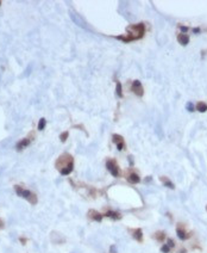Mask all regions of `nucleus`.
Listing matches in <instances>:
<instances>
[{"mask_svg": "<svg viewBox=\"0 0 207 253\" xmlns=\"http://www.w3.org/2000/svg\"><path fill=\"white\" fill-rule=\"evenodd\" d=\"M128 231L131 233V236L137 242H143V231L141 228H128Z\"/></svg>", "mask_w": 207, "mask_h": 253, "instance_id": "nucleus-9", "label": "nucleus"}, {"mask_svg": "<svg viewBox=\"0 0 207 253\" xmlns=\"http://www.w3.org/2000/svg\"><path fill=\"white\" fill-rule=\"evenodd\" d=\"M187 109H188V111H190V112L194 111V106H193L192 103H188V104H187Z\"/></svg>", "mask_w": 207, "mask_h": 253, "instance_id": "nucleus-24", "label": "nucleus"}, {"mask_svg": "<svg viewBox=\"0 0 207 253\" xmlns=\"http://www.w3.org/2000/svg\"><path fill=\"white\" fill-rule=\"evenodd\" d=\"M206 210H207V205H206Z\"/></svg>", "mask_w": 207, "mask_h": 253, "instance_id": "nucleus-27", "label": "nucleus"}, {"mask_svg": "<svg viewBox=\"0 0 207 253\" xmlns=\"http://www.w3.org/2000/svg\"><path fill=\"white\" fill-rule=\"evenodd\" d=\"M34 136H35V133L31 131L29 136L24 137L23 140H20L18 143L16 145V149H17L18 152H21V151H24L25 148H27V146H29V145L31 143V141L34 140Z\"/></svg>", "mask_w": 207, "mask_h": 253, "instance_id": "nucleus-5", "label": "nucleus"}, {"mask_svg": "<svg viewBox=\"0 0 207 253\" xmlns=\"http://www.w3.org/2000/svg\"><path fill=\"white\" fill-rule=\"evenodd\" d=\"M106 168L108 170V172L114 177V178H119L121 175V171L117 164V161L114 159H107L106 160Z\"/></svg>", "mask_w": 207, "mask_h": 253, "instance_id": "nucleus-4", "label": "nucleus"}, {"mask_svg": "<svg viewBox=\"0 0 207 253\" xmlns=\"http://www.w3.org/2000/svg\"><path fill=\"white\" fill-rule=\"evenodd\" d=\"M15 191H16V194H17L19 197H21V198L26 199L30 204H32V205L37 204V202H38L37 195H36V194H34L32 191H30V190H25V189H23L20 185H15Z\"/></svg>", "mask_w": 207, "mask_h": 253, "instance_id": "nucleus-3", "label": "nucleus"}, {"mask_svg": "<svg viewBox=\"0 0 207 253\" xmlns=\"http://www.w3.org/2000/svg\"><path fill=\"white\" fill-rule=\"evenodd\" d=\"M55 167L58 170L61 175H70L74 170V158L69 153H63L58 156L55 162Z\"/></svg>", "mask_w": 207, "mask_h": 253, "instance_id": "nucleus-2", "label": "nucleus"}, {"mask_svg": "<svg viewBox=\"0 0 207 253\" xmlns=\"http://www.w3.org/2000/svg\"><path fill=\"white\" fill-rule=\"evenodd\" d=\"M104 216H106V217H108V218H111V220H114V221H118V220H120V218L123 217V215L120 214V213H118V211H115V210H111V209H108V210L104 214Z\"/></svg>", "mask_w": 207, "mask_h": 253, "instance_id": "nucleus-12", "label": "nucleus"}, {"mask_svg": "<svg viewBox=\"0 0 207 253\" xmlns=\"http://www.w3.org/2000/svg\"><path fill=\"white\" fill-rule=\"evenodd\" d=\"M166 236H167V235H166V232H163V231H162V232H156V233L152 235V238H154L156 241H158V242H162V241L166 239Z\"/></svg>", "mask_w": 207, "mask_h": 253, "instance_id": "nucleus-15", "label": "nucleus"}, {"mask_svg": "<svg viewBox=\"0 0 207 253\" xmlns=\"http://www.w3.org/2000/svg\"><path fill=\"white\" fill-rule=\"evenodd\" d=\"M112 141H113V143L117 146L118 151H124V149H126L125 140H124V137L121 136V135H119V134H113Z\"/></svg>", "mask_w": 207, "mask_h": 253, "instance_id": "nucleus-7", "label": "nucleus"}, {"mask_svg": "<svg viewBox=\"0 0 207 253\" xmlns=\"http://www.w3.org/2000/svg\"><path fill=\"white\" fill-rule=\"evenodd\" d=\"M167 245L169 246L170 248H173V247H175V241L173 239H168V244Z\"/></svg>", "mask_w": 207, "mask_h": 253, "instance_id": "nucleus-21", "label": "nucleus"}, {"mask_svg": "<svg viewBox=\"0 0 207 253\" xmlns=\"http://www.w3.org/2000/svg\"><path fill=\"white\" fill-rule=\"evenodd\" d=\"M115 93L119 98H123V87H121V82L120 81H117V85H115Z\"/></svg>", "mask_w": 207, "mask_h": 253, "instance_id": "nucleus-17", "label": "nucleus"}, {"mask_svg": "<svg viewBox=\"0 0 207 253\" xmlns=\"http://www.w3.org/2000/svg\"><path fill=\"white\" fill-rule=\"evenodd\" d=\"M45 125H47V119H45L44 117H42V118L39 119V122H38L37 129L38 130H43V129L45 128Z\"/></svg>", "mask_w": 207, "mask_h": 253, "instance_id": "nucleus-18", "label": "nucleus"}, {"mask_svg": "<svg viewBox=\"0 0 207 253\" xmlns=\"http://www.w3.org/2000/svg\"><path fill=\"white\" fill-rule=\"evenodd\" d=\"M131 91L137 96V97H143L144 95V88L143 85L139 80H133L131 84Z\"/></svg>", "mask_w": 207, "mask_h": 253, "instance_id": "nucleus-6", "label": "nucleus"}, {"mask_svg": "<svg viewBox=\"0 0 207 253\" xmlns=\"http://www.w3.org/2000/svg\"><path fill=\"white\" fill-rule=\"evenodd\" d=\"M147 32V26L144 23H136V24H130L124 35H119L115 36V38L118 41H121L123 43H130L133 41H138V39L143 38L144 35Z\"/></svg>", "mask_w": 207, "mask_h": 253, "instance_id": "nucleus-1", "label": "nucleus"}, {"mask_svg": "<svg viewBox=\"0 0 207 253\" xmlns=\"http://www.w3.org/2000/svg\"><path fill=\"white\" fill-rule=\"evenodd\" d=\"M0 5H1V1H0Z\"/></svg>", "mask_w": 207, "mask_h": 253, "instance_id": "nucleus-28", "label": "nucleus"}, {"mask_svg": "<svg viewBox=\"0 0 207 253\" xmlns=\"http://www.w3.org/2000/svg\"><path fill=\"white\" fill-rule=\"evenodd\" d=\"M110 253H118L117 252V247H115V245H112V246L110 247Z\"/></svg>", "mask_w": 207, "mask_h": 253, "instance_id": "nucleus-23", "label": "nucleus"}, {"mask_svg": "<svg viewBox=\"0 0 207 253\" xmlns=\"http://www.w3.org/2000/svg\"><path fill=\"white\" fill-rule=\"evenodd\" d=\"M87 216H88V218H89V220L95 221V222H101V221H102V218H104V214H101V213L96 211V210H94V209H89V210H88V213H87Z\"/></svg>", "mask_w": 207, "mask_h": 253, "instance_id": "nucleus-10", "label": "nucleus"}, {"mask_svg": "<svg viewBox=\"0 0 207 253\" xmlns=\"http://www.w3.org/2000/svg\"><path fill=\"white\" fill-rule=\"evenodd\" d=\"M195 110H198L199 112H206L207 111V104L205 103V102H199V103H196V105H195Z\"/></svg>", "mask_w": 207, "mask_h": 253, "instance_id": "nucleus-16", "label": "nucleus"}, {"mask_svg": "<svg viewBox=\"0 0 207 253\" xmlns=\"http://www.w3.org/2000/svg\"><path fill=\"white\" fill-rule=\"evenodd\" d=\"M19 241H20L23 245H25V244L27 242V239H26V238H24V236H20V238H19Z\"/></svg>", "mask_w": 207, "mask_h": 253, "instance_id": "nucleus-22", "label": "nucleus"}, {"mask_svg": "<svg viewBox=\"0 0 207 253\" xmlns=\"http://www.w3.org/2000/svg\"><path fill=\"white\" fill-rule=\"evenodd\" d=\"M161 251L163 253H170V247L166 244V245H163V246L161 247Z\"/></svg>", "mask_w": 207, "mask_h": 253, "instance_id": "nucleus-20", "label": "nucleus"}, {"mask_svg": "<svg viewBox=\"0 0 207 253\" xmlns=\"http://www.w3.org/2000/svg\"><path fill=\"white\" fill-rule=\"evenodd\" d=\"M68 136H69V133L68 131H63V133H61L60 134V140H61V142H66L67 141V138H68Z\"/></svg>", "mask_w": 207, "mask_h": 253, "instance_id": "nucleus-19", "label": "nucleus"}, {"mask_svg": "<svg viewBox=\"0 0 207 253\" xmlns=\"http://www.w3.org/2000/svg\"><path fill=\"white\" fill-rule=\"evenodd\" d=\"M2 228H4V221L0 220V229H2Z\"/></svg>", "mask_w": 207, "mask_h": 253, "instance_id": "nucleus-26", "label": "nucleus"}, {"mask_svg": "<svg viewBox=\"0 0 207 253\" xmlns=\"http://www.w3.org/2000/svg\"><path fill=\"white\" fill-rule=\"evenodd\" d=\"M176 234H177V236H179L181 240H188L189 238L192 236V234L188 233V232L186 231V227H185L183 223H179V225H177V227H176Z\"/></svg>", "mask_w": 207, "mask_h": 253, "instance_id": "nucleus-8", "label": "nucleus"}, {"mask_svg": "<svg viewBox=\"0 0 207 253\" xmlns=\"http://www.w3.org/2000/svg\"><path fill=\"white\" fill-rule=\"evenodd\" d=\"M177 42L181 44V45H187L189 43V36L185 32H180L177 35Z\"/></svg>", "mask_w": 207, "mask_h": 253, "instance_id": "nucleus-13", "label": "nucleus"}, {"mask_svg": "<svg viewBox=\"0 0 207 253\" xmlns=\"http://www.w3.org/2000/svg\"><path fill=\"white\" fill-rule=\"evenodd\" d=\"M160 180L163 183V185L166 186V188H168V189H171V190H174L175 189V185L173 184V181H170L169 178H167V177H160Z\"/></svg>", "mask_w": 207, "mask_h": 253, "instance_id": "nucleus-14", "label": "nucleus"}, {"mask_svg": "<svg viewBox=\"0 0 207 253\" xmlns=\"http://www.w3.org/2000/svg\"><path fill=\"white\" fill-rule=\"evenodd\" d=\"M179 253H187V250H186V248H181V250L179 251Z\"/></svg>", "mask_w": 207, "mask_h": 253, "instance_id": "nucleus-25", "label": "nucleus"}, {"mask_svg": "<svg viewBox=\"0 0 207 253\" xmlns=\"http://www.w3.org/2000/svg\"><path fill=\"white\" fill-rule=\"evenodd\" d=\"M126 179L131 184H138V183H141V177L137 175L134 171H132V170H130L129 173L126 175Z\"/></svg>", "mask_w": 207, "mask_h": 253, "instance_id": "nucleus-11", "label": "nucleus"}]
</instances>
